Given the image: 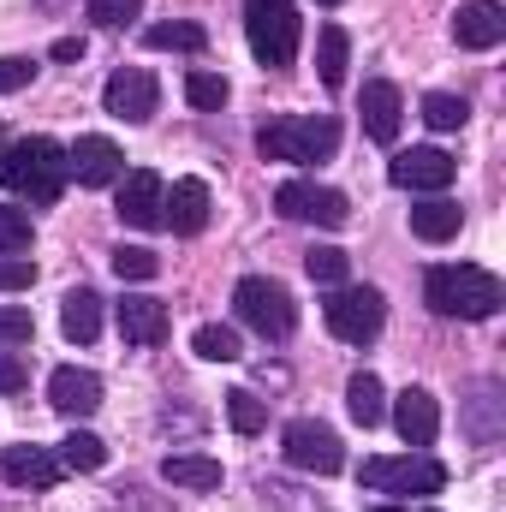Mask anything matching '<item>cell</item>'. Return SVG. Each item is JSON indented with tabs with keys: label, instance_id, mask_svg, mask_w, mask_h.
I'll return each mask as SVG.
<instances>
[{
	"label": "cell",
	"instance_id": "277c9868",
	"mask_svg": "<svg viewBox=\"0 0 506 512\" xmlns=\"http://www.w3.org/2000/svg\"><path fill=\"white\" fill-rule=\"evenodd\" d=\"M245 36H251V54L268 72L292 66L298 60V36H304L298 6L292 0H245Z\"/></svg>",
	"mask_w": 506,
	"mask_h": 512
},
{
	"label": "cell",
	"instance_id": "5bb4252c",
	"mask_svg": "<svg viewBox=\"0 0 506 512\" xmlns=\"http://www.w3.org/2000/svg\"><path fill=\"white\" fill-rule=\"evenodd\" d=\"M453 42L471 48V54H489L506 42V6L501 0H459L453 12Z\"/></svg>",
	"mask_w": 506,
	"mask_h": 512
},
{
	"label": "cell",
	"instance_id": "484cf974",
	"mask_svg": "<svg viewBox=\"0 0 506 512\" xmlns=\"http://www.w3.org/2000/svg\"><path fill=\"white\" fill-rule=\"evenodd\" d=\"M143 42H149V48H173V54H203V48H209V30H203V24H179V18H173V24H149V30H143Z\"/></svg>",
	"mask_w": 506,
	"mask_h": 512
},
{
	"label": "cell",
	"instance_id": "e0dca14e",
	"mask_svg": "<svg viewBox=\"0 0 506 512\" xmlns=\"http://www.w3.org/2000/svg\"><path fill=\"white\" fill-rule=\"evenodd\" d=\"M393 429L405 435L411 453H423V447L441 435V405H435V393H429V387H405V393L393 399Z\"/></svg>",
	"mask_w": 506,
	"mask_h": 512
},
{
	"label": "cell",
	"instance_id": "8d00e7d4",
	"mask_svg": "<svg viewBox=\"0 0 506 512\" xmlns=\"http://www.w3.org/2000/svg\"><path fill=\"white\" fill-rule=\"evenodd\" d=\"M256 489H262V501H268L274 512H322V501H316V495L304 501V495H298L292 483H274V477H262Z\"/></svg>",
	"mask_w": 506,
	"mask_h": 512
},
{
	"label": "cell",
	"instance_id": "60d3db41",
	"mask_svg": "<svg viewBox=\"0 0 506 512\" xmlns=\"http://www.w3.org/2000/svg\"><path fill=\"white\" fill-rule=\"evenodd\" d=\"M24 382H30V370H24V358H18V352H0V393H18Z\"/></svg>",
	"mask_w": 506,
	"mask_h": 512
},
{
	"label": "cell",
	"instance_id": "44dd1931",
	"mask_svg": "<svg viewBox=\"0 0 506 512\" xmlns=\"http://www.w3.org/2000/svg\"><path fill=\"white\" fill-rule=\"evenodd\" d=\"M161 477H167L173 489L209 495V489H221V459H209V453H167V459H161Z\"/></svg>",
	"mask_w": 506,
	"mask_h": 512
},
{
	"label": "cell",
	"instance_id": "8992f818",
	"mask_svg": "<svg viewBox=\"0 0 506 512\" xmlns=\"http://www.w3.org/2000/svg\"><path fill=\"white\" fill-rule=\"evenodd\" d=\"M364 489H376V495H399V501H411V495H441V483H447V471H441V459H429V453H405V459H364Z\"/></svg>",
	"mask_w": 506,
	"mask_h": 512
},
{
	"label": "cell",
	"instance_id": "83f0119b",
	"mask_svg": "<svg viewBox=\"0 0 506 512\" xmlns=\"http://www.w3.org/2000/svg\"><path fill=\"white\" fill-rule=\"evenodd\" d=\"M191 346H197V358H209V364H239V334H233L227 322H203V328L191 334Z\"/></svg>",
	"mask_w": 506,
	"mask_h": 512
},
{
	"label": "cell",
	"instance_id": "7c38bea8",
	"mask_svg": "<svg viewBox=\"0 0 506 512\" xmlns=\"http://www.w3.org/2000/svg\"><path fill=\"white\" fill-rule=\"evenodd\" d=\"M161 197H167V185H161V173H149V167H137V173H120V197H114V215L137 227V233H155L161 227Z\"/></svg>",
	"mask_w": 506,
	"mask_h": 512
},
{
	"label": "cell",
	"instance_id": "d6986e66",
	"mask_svg": "<svg viewBox=\"0 0 506 512\" xmlns=\"http://www.w3.org/2000/svg\"><path fill=\"white\" fill-rule=\"evenodd\" d=\"M0 471H6L12 489H54L66 465H60V453H48V447H6V453H0Z\"/></svg>",
	"mask_w": 506,
	"mask_h": 512
},
{
	"label": "cell",
	"instance_id": "603a6c76",
	"mask_svg": "<svg viewBox=\"0 0 506 512\" xmlns=\"http://www.w3.org/2000/svg\"><path fill=\"white\" fill-rule=\"evenodd\" d=\"M60 328H66V340L90 346V340L102 334V298H96L90 286H72V292L60 298Z\"/></svg>",
	"mask_w": 506,
	"mask_h": 512
},
{
	"label": "cell",
	"instance_id": "8fae6325",
	"mask_svg": "<svg viewBox=\"0 0 506 512\" xmlns=\"http://www.w3.org/2000/svg\"><path fill=\"white\" fill-rule=\"evenodd\" d=\"M102 102H108V114H114V120L143 126V120H155V108H161V84H155L143 66H120V72L108 78Z\"/></svg>",
	"mask_w": 506,
	"mask_h": 512
},
{
	"label": "cell",
	"instance_id": "f35d334b",
	"mask_svg": "<svg viewBox=\"0 0 506 512\" xmlns=\"http://www.w3.org/2000/svg\"><path fill=\"white\" fill-rule=\"evenodd\" d=\"M30 78H36V60H24V54H6V60H0V96L24 90Z\"/></svg>",
	"mask_w": 506,
	"mask_h": 512
},
{
	"label": "cell",
	"instance_id": "7a4b0ae2",
	"mask_svg": "<svg viewBox=\"0 0 506 512\" xmlns=\"http://www.w3.org/2000/svg\"><path fill=\"white\" fill-rule=\"evenodd\" d=\"M72 167H66V149L54 137H18L0 149V185L12 197H30V203H54L66 191Z\"/></svg>",
	"mask_w": 506,
	"mask_h": 512
},
{
	"label": "cell",
	"instance_id": "7bdbcfd3",
	"mask_svg": "<svg viewBox=\"0 0 506 512\" xmlns=\"http://www.w3.org/2000/svg\"><path fill=\"white\" fill-rule=\"evenodd\" d=\"M54 60H84V36H60L54 42Z\"/></svg>",
	"mask_w": 506,
	"mask_h": 512
},
{
	"label": "cell",
	"instance_id": "30bf717a",
	"mask_svg": "<svg viewBox=\"0 0 506 512\" xmlns=\"http://www.w3.org/2000/svg\"><path fill=\"white\" fill-rule=\"evenodd\" d=\"M453 173H459V161H453L447 149H435V143L399 149V155L387 161V179H393L399 191H429V197H441V191L453 185Z\"/></svg>",
	"mask_w": 506,
	"mask_h": 512
},
{
	"label": "cell",
	"instance_id": "ba28073f",
	"mask_svg": "<svg viewBox=\"0 0 506 512\" xmlns=\"http://www.w3.org/2000/svg\"><path fill=\"white\" fill-rule=\"evenodd\" d=\"M274 209H280L286 221H310V227H346V221H352L346 191L316 185V179H286V185L274 191Z\"/></svg>",
	"mask_w": 506,
	"mask_h": 512
},
{
	"label": "cell",
	"instance_id": "7402d4cb",
	"mask_svg": "<svg viewBox=\"0 0 506 512\" xmlns=\"http://www.w3.org/2000/svg\"><path fill=\"white\" fill-rule=\"evenodd\" d=\"M459 227H465V209H459L453 197H423V203L411 209V233L429 239V245H447Z\"/></svg>",
	"mask_w": 506,
	"mask_h": 512
},
{
	"label": "cell",
	"instance_id": "52a82bcc",
	"mask_svg": "<svg viewBox=\"0 0 506 512\" xmlns=\"http://www.w3.org/2000/svg\"><path fill=\"white\" fill-rule=\"evenodd\" d=\"M381 316H387V304H381L376 286H334V298L322 304L328 334L346 340V346H370L381 334Z\"/></svg>",
	"mask_w": 506,
	"mask_h": 512
},
{
	"label": "cell",
	"instance_id": "bcb514c9",
	"mask_svg": "<svg viewBox=\"0 0 506 512\" xmlns=\"http://www.w3.org/2000/svg\"><path fill=\"white\" fill-rule=\"evenodd\" d=\"M322 6H340V0H322Z\"/></svg>",
	"mask_w": 506,
	"mask_h": 512
},
{
	"label": "cell",
	"instance_id": "f546056e",
	"mask_svg": "<svg viewBox=\"0 0 506 512\" xmlns=\"http://www.w3.org/2000/svg\"><path fill=\"white\" fill-rule=\"evenodd\" d=\"M495 411H501V387H477V399H471V435H477V441H483V447H495V441H501V417H495Z\"/></svg>",
	"mask_w": 506,
	"mask_h": 512
},
{
	"label": "cell",
	"instance_id": "74e56055",
	"mask_svg": "<svg viewBox=\"0 0 506 512\" xmlns=\"http://www.w3.org/2000/svg\"><path fill=\"white\" fill-rule=\"evenodd\" d=\"M84 12H90L102 30H126L131 18H143V0H90Z\"/></svg>",
	"mask_w": 506,
	"mask_h": 512
},
{
	"label": "cell",
	"instance_id": "ab89813d",
	"mask_svg": "<svg viewBox=\"0 0 506 512\" xmlns=\"http://www.w3.org/2000/svg\"><path fill=\"white\" fill-rule=\"evenodd\" d=\"M36 280V262L30 256H0V292H24Z\"/></svg>",
	"mask_w": 506,
	"mask_h": 512
},
{
	"label": "cell",
	"instance_id": "5b68a950",
	"mask_svg": "<svg viewBox=\"0 0 506 512\" xmlns=\"http://www.w3.org/2000/svg\"><path fill=\"white\" fill-rule=\"evenodd\" d=\"M233 310H239V322H245L251 334H262V340H286V334L298 328L292 292H286L280 280H268V274H245V280H239Z\"/></svg>",
	"mask_w": 506,
	"mask_h": 512
},
{
	"label": "cell",
	"instance_id": "f1b7e54d",
	"mask_svg": "<svg viewBox=\"0 0 506 512\" xmlns=\"http://www.w3.org/2000/svg\"><path fill=\"white\" fill-rule=\"evenodd\" d=\"M304 268H310V280H316V286H346L352 256L340 251V245H310V251H304Z\"/></svg>",
	"mask_w": 506,
	"mask_h": 512
},
{
	"label": "cell",
	"instance_id": "2e32d148",
	"mask_svg": "<svg viewBox=\"0 0 506 512\" xmlns=\"http://www.w3.org/2000/svg\"><path fill=\"white\" fill-rule=\"evenodd\" d=\"M114 316H120V334H126V346H161V340L173 334V316H167V304H161V298H149V292H126V298L114 304Z\"/></svg>",
	"mask_w": 506,
	"mask_h": 512
},
{
	"label": "cell",
	"instance_id": "1f68e13d",
	"mask_svg": "<svg viewBox=\"0 0 506 512\" xmlns=\"http://www.w3.org/2000/svg\"><path fill=\"white\" fill-rule=\"evenodd\" d=\"M423 120L435 131H459L471 120V102L465 96H447V90H435V96H423Z\"/></svg>",
	"mask_w": 506,
	"mask_h": 512
},
{
	"label": "cell",
	"instance_id": "3957f363",
	"mask_svg": "<svg viewBox=\"0 0 506 512\" xmlns=\"http://www.w3.org/2000/svg\"><path fill=\"white\" fill-rule=\"evenodd\" d=\"M256 149H262L268 161H298V167H310V161H328V155L340 149V126H334L328 114L268 120V126L256 131Z\"/></svg>",
	"mask_w": 506,
	"mask_h": 512
},
{
	"label": "cell",
	"instance_id": "4dcf8cb0",
	"mask_svg": "<svg viewBox=\"0 0 506 512\" xmlns=\"http://www.w3.org/2000/svg\"><path fill=\"white\" fill-rule=\"evenodd\" d=\"M227 96H233V84H227L221 72H191V78H185V102H191V108H203V114L227 108Z\"/></svg>",
	"mask_w": 506,
	"mask_h": 512
},
{
	"label": "cell",
	"instance_id": "4fadbf2b",
	"mask_svg": "<svg viewBox=\"0 0 506 512\" xmlns=\"http://www.w3.org/2000/svg\"><path fill=\"white\" fill-rule=\"evenodd\" d=\"M66 167H72V179H78L84 191H102V185H120L126 155H120L114 137H78V143L66 149Z\"/></svg>",
	"mask_w": 506,
	"mask_h": 512
},
{
	"label": "cell",
	"instance_id": "836d02e7",
	"mask_svg": "<svg viewBox=\"0 0 506 512\" xmlns=\"http://www.w3.org/2000/svg\"><path fill=\"white\" fill-rule=\"evenodd\" d=\"M30 239H36V227H30V215H24V209H12V203H0V256H18V251H30Z\"/></svg>",
	"mask_w": 506,
	"mask_h": 512
},
{
	"label": "cell",
	"instance_id": "ac0fdd59",
	"mask_svg": "<svg viewBox=\"0 0 506 512\" xmlns=\"http://www.w3.org/2000/svg\"><path fill=\"white\" fill-rule=\"evenodd\" d=\"M161 227H173L179 239H197L209 227V185L203 179H179L167 197H161Z\"/></svg>",
	"mask_w": 506,
	"mask_h": 512
},
{
	"label": "cell",
	"instance_id": "ffe728a7",
	"mask_svg": "<svg viewBox=\"0 0 506 512\" xmlns=\"http://www.w3.org/2000/svg\"><path fill=\"white\" fill-rule=\"evenodd\" d=\"M358 108H364V131L376 137V143H393L399 137V120H405V102H399V90L393 84H364V96H358Z\"/></svg>",
	"mask_w": 506,
	"mask_h": 512
},
{
	"label": "cell",
	"instance_id": "9c48e42d",
	"mask_svg": "<svg viewBox=\"0 0 506 512\" xmlns=\"http://www.w3.org/2000/svg\"><path fill=\"white\" fill-rule=\"evenodd\" d=\"M280 447H286V465H298V471H316V477H334V471L346 465V447H340V435H334L328 423H316V417H298V423H286Z\"/></svg>",
	"mask_w": 506,
	"mask_h": 512
},
{
	"label": "cell",
	"instance_id": "4316f807",
	"mask_svg": "<svg viewBox=\"0 0 506 512\" xmlns=\"http://www.w3.org/2000/svg\"><path fill=\"white\" fill-rule=\"evenodd\" d=\"M60 465H66V471H102V465H108V441L90 435V429H72V435L60 441Z\"/></svg>",
	"mask_w": 506,
	"mask_h": 512
},
{
	"label": "cell",
	"instance_id": "6da1fadb",
	"mask_svg": "<svg viewBox=\"0 0 506 512\" xmlns=\"http://www.w3.org/2000/svg\"><path fill=\"white\" fill-rule=\"evenodd\" d=\"M423 298L447 322H489L506 304V286H501V274H489L477 262H441V268H429Z\"/></svg>",
	"mask_w": 506,
	"mask_h": 512
},
{
	"label": "cell",
	"instance_id": "9a60e30c",
	"mask_svg": "<svg viewBox=\"0 0 506 512\" xmlns=\"http://www.w3.org/2000/svg\"><path fill=\"white\" fill-rule=\"evenodd\" d=\"M48 405H54L60 417H72V423L96 417V411H102V376H96V370H78V364L54 370V376H48Z\"/></svg>",
	"mask_w": 506,
	"mask_h": 512
},
{
	"label": "cell",
	"instance_id": "d4e9b609",
	"mask_svg": "<svg viewBox=\"0 0 506 512\" xmlns=\"http://www.w3.org/2000/svg\"><path fill=\"white\" fill-rule=\"evenodd\" d=\"M316 66H322V84H328V90H340V84H346L352 42H346V30H340V24H322V36H316Z\"/></svg>",
	"mask_w": 506,
	"mask_h": 512
},
{
	"label": "cell",
	"instance_id": "b9f144b4",
	"mask_svg": "<svg viewBox=\"0 0 506 512\" xmlns=\"http://www.w3.org/2000/svg\"><path fill=\"white\" fill-rule=\"evenodd\" d=\"M120 512H173V507H161V501H149V495H120Z\"/></svg>",
	"mask_w": 506,
	"mask_h": 512
},
{
	"label": "cell",
	"instance_id": "ee69618b",
	"mask_svg": "<svg viewBox=\"0 0 506 512\" xmlns=\"http://www.w3.org/2000/svg\"><path fill=\"white\" fill-rule=\"evenodd\" d=\"M370 512H429V507H370Z\"/></svg>",
	"mask_w": 506,
	"mask_h": 512
},
{
	"label": "cell",
	"instance_id": "cb8c5ba5",
	"mask_svg": "<svg viewBox=\"0 0 506 512\" xmlns=\"http://www.w3.org/2000/svg\"><path fill=\"white\" fill-rule=\"evenodd\" d=\"M346 411H352L358 429H376L381 417H387V393H381V382L370 370H358V376L346 382Z\"/></svg>",
	"mask_w": 506,
	"mask_h": 512
},
{
	"label": "cell",
	"instance_id": "d6a6232c",
	"mask_svg": "<svg viewBox=\"0 0 506 512\" xmlns=\"http://www.w3.org/2000/svg\"><path fill=\"white\" fill-rule=\"evenodd\" d=\"M227 423H233L239 435H256V429L268 423V405L256 399L251 387H233V393H227Z\"/></svg>",
	"mask_w": 506,
	"mask_h": 512
},
{
	"label": "cell",
	"instance_id": "d590c367",
	"mask_svg": "<svg viewBox=\"0 0 506 512\" xmlns=\"http://www.w3.org/2000/svg\"><path fill=\"white\" fill-rule=\"evenodd\" d=\"M114 274H120V280H155V274H161V256L143 251V245H120V251H114Z\"/></svg>",
	"mask_w": 506,
	"mask_h": 512
},
{
	"label": "cell",
	"instance_id": "e575fe53",
	"mask_svg": "<svg viewBox=\"0 0 506 512\" xmlns=\"http://www.w3.org/2000/svg\"><path fill=\"white\" fill-rule=\"evenodd\" d=\"M36 340V322H30V310H18V304H0V352H18V346H30Z\"/></svg>",
	"mask_w": 506,
	"mask_h": 512
},
{
	"label": "cell",
	"instance_id": "f6af8a7d",
	"mask_svg": "<svg viewBox=\"0 0 506 512\" xmlns=\"http://www.w3.org/2000/svg\"><path fill=\"white\" fill-rule=\"evenodd\" d=\"M0 149H6V126H0Z\"/></svg>",
	"mask_w": 506,
	"mask_h": 512
}]
</instances>
